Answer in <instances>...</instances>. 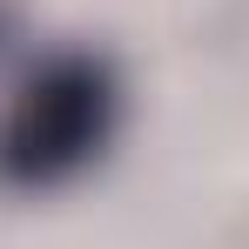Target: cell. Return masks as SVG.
Instances as JSON below:
<instances>
[{
    "mask_svg": "<svg viewBox=\"0 0 249 249\" xmlns=\"http://www.w3.org/2000/svg\"><path fill=\"white\" fill-rule=\"evenodd\" d=\"M14 20H20V0H0V41L14 34Z\"/></svg>",
    "mask_w": 249,
    "mask_h": 249,
    "instance_id": "2",
    "label": "cell"
},
{
    "mask_svg": "<svg viewBox=\"0 0 249 249\" xmlns=\"http://www.w3.org/2000/svg\"><path fill=\"white\" fill-rule=\"evenodd\" d=\"M115 122H122V81L108 54L61 47L34 61L0 108V189L47 196L74 182L115 142Z\"/></svg>",
    "mask_w": 249,
    "mask_h": 249,
    "instance_id": "1",
    "label": "cell"
}]
</instances>
